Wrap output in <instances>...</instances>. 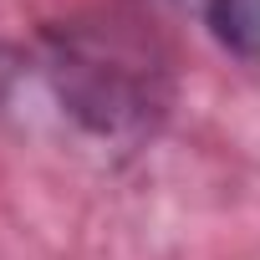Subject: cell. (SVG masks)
I'll return each mask as SVG.
<instances>
[{"mask_svg": "<svg viewBox=\"0 0 260 260\" xmlns=\"http://www.w3.org/2000/svg\"><path fill=\"white\" fill-rule=\"evenodd\" d=\"M46 82L61 112H72L92 138L112 143L148 133L169 107L164 56L117 21L56 31L46 46Z\"/></svg>", "mask_w": 260, "mask_h": 260, "instance_id": "obj_1", "label": "cell"}, {"mask_svg": "<svg viewBox=\"0 0 260 260\" xmlns=\"http://www.w3.org/2000/svg\"><path fill=\"white\" fill-rule=\"evenodd\" d=\"M184 16H194L224 51L255 61L260 56V0H174Z\"/></svg>", "mask_w": 260, "mask_h": 260, "instance_id": "obj_2", "label": "cell"}]
</instances>
